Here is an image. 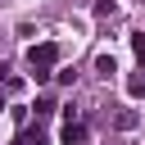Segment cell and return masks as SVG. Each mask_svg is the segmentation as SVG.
<instances>
[{
	"label": "cell",
	"mask_w": 145,
	"mask_h": 145,
	"mask_svg": "<svg viewBox=\"0 0 145 145\" xmlns=\"http://www.w3.org/2000/svg\"><path fill=\"white\" fill-rule=\"evenodd\" d=\"M54 63H59V45H54V41H41V45L27 50V68H32L36 82H50V77H54Z\"/></svg>",
	"instance_id": "6da1fadb"
},
{
	"label": "cell",
	"mask_w": 145,
	"mask_h": 145,
	"mask_svg": "<svg viewBox=\"0 0 145 145\" xmlns=\"http://www.w3.org/2000/svg\"><path fill=\"white\" fill-rule=\"evenodd\" d=\"M59 140H63V145H82V140H86V127H82L77 118H68L63 131H59Z\"/></svg>",
	"instance_id": "7a4b0ae2"
},
{
	"label": "cell",
	"mask_w": 145,
	"mask_h": 145,
	"mask_svg": "<svg viewBox=\"0 0 145 145\" xmlns=\"http://www.w3.org/2000/svg\"><path fill=\"white\" fill-rule=\"evenodd\" d=\"M95 72H100V77H113V72H118V59H113L109 50H100V54H95Z\"/></svg>",
	"instance_id": "3957f363"
},
{
	"label": "cell",
	"mask_w": 145,
	"mask_h": 145,
	"mask_svg": "<svg viewBox=\"0 0 145 145\" xmlns=\"http://www.w3.org/2000/svg\"><path fill=\"white\" fill-rule=\"evenodd\" d=\"M127 95L131 100H145V68L140 72H127Z\"/></svg>",
	"instance_id": "277c9868"
},
{
	"label": "cell",
	"mask_w": 145,
	"mask_h": 145,
	"mask_svg": "<svg viewBox=\"0 0 145 145\" xmlns=\"http://www.w3.org/2000/svg\"><path fill=\"white\" fill-rule=\"evenodd\" d=\"M136 122H140V113H136V109H122V113H118V127H122V131H131Z\"/></svg>",
	"instance_id": "5b68a950"
},
{
	"label": "cell",
	"mask_w": 145,
	"mask_h": 145,
	"mask_svg": "<svg viewBox=\"0 0 145 145\" xmlns=\"http://www.w3.org/2000/svg\"><path fill=\"white\" fill-rule=\"evenodd\" d=\"M131 50H136V59H140V68H145V32H131Z\"/></svg>",
	"instance_id": "8992f818"
},
{
	"label": "cell",
	"mask_w": 145,
	"mask_h": 145,
	"mask_svg": "<svg viewBox=\"0 0 145 145\" xmlns=\"http://www.w3.org/2000/svg\"><path fill=\"white\" fill-rule=\"evenodd\" d=\"M113 9H118V5H113V0H95V14H100V18H109V14H113Z\"/></svg>",
	"instance_id": "52a82bcc"
},
{
	"label": "cell",
	"mask_w": 145,
	"mask_h": 145,
	"mask_svg": "<svg viewBox=\"0 0 145 145\" xmlns=\"http://www.w3.org/2000/svg\"><path fill=\"white\" fill-rule=\"evenodd\" d=\"M0 82H9V63H0Z\"/></svg>",
	"instance_id": "ba28073f"
}]
</instances>
